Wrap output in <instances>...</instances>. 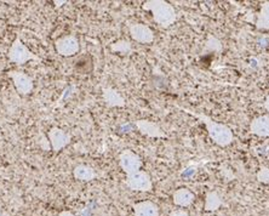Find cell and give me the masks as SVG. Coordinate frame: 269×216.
I'll return each mask as SVG.
<instances>
[{
	"instance_id": "7a4b0ae2",
	"label": "cell",
	"mask_w": 269,
	"mask_h": 216,
	"mask_svg": "<svg viewBox=\"0 0 269 216\" xmlns=\"http://www.w3.org/2000/svg\"><path fill=\"white\" fill-rule=\"evenodd\" d=\"M142 8L143 10L150 11L155 23H158L163 28L170 27L177 20L175 8L165 0H149L144 3Z\"/></svg>"
},
{
	"instance_id": "7402d4cb",
	"label": "cell",
	"mask_w": 269,
	"mask_h": 216,
	"mask_svg": "<svg viewBox=\"0 0 269 216\" xmlns=\"http://www.w3.org/2000/svg\"><path fill=\"white\" fill-rule=\"evenodd\" d=\"M59 216H75L72 211H68V210H63V211H61Z\"/></svg>"
},
{
	"instance_id": "603a6c76",
	"label": "cell",
	"mask_w": 269,
	"mask_h": 216,
	"mask_svg": "<svg viewBox=\"0 0 269 216\" xmlns=\"http://www.w3.org/2000/svg\"><path fill=\"white\" fill-rule=\"evenodd\" d=\"M263 107H264L265 110H267V112L269 113V95L267 96V98H265L264 103H263Z\"/></svg>"
},
{
	"instance_id": "ac0fdd59",
	"label": "cell",
	"mask_w": 269,
	"mask_h": 216,
	"mask_svg": "<svg viewBox=\"0 0 269 216\" xmlns=\"http://www.w3.org/2000/svg\"><path fill=\"white\" fill-rule=\"evenodd\" d=\"M111 50L113 52H118V54L126 55L132 51V45L127 40H118V42L111 44Z\"/></svg>"
},
{
	"instance_id": "4fadbf2b",
	"label": "cell",
	"mask_w": 269,
	"mask_h": 216,
	"mask_svg": "<svg viewBox=\"0 0 269 216\" xmlns=\"http://www.w3.org/2000/svg\"><path fill=\"white\" fill-rule=\"evenodd\" d=\"M172 200L175 205L181 206V208H186V206L192 205L193 202L195 200V195L192 191H189V189L179 188L173 193Z\"/></svg>"
},
{
	"instance_id": "2e32d148",
	"label": "cell",
	"mask_w": 269,
	"mask_h": 216,
	"mask_svg": "<svg viewBox=\"0 0 269 216\" xmlns=\"http://www.w3.org/2000/svg\"><path fill=\"white\" fill-rule=\"evenodd\" d=\"M223 204V199H222L221 194L216 191L207 192L206 198H205V210L206 211H216L218 210Z\"/></svg>"
},
{
	"instance_id": "3957f363",
	"label": "cell",
	"mask_w": 269,
	"mask_h": 216,
	"mask_svg": "<svg viewBox=\"0 0 269 216\" xmlns=\"http://www.w3.org/2000/svg\"><path fill=\"white\" fill-rule=\"evenodd\" d=\"M8 58L10 62L15 63V65H25V63L30 62V61H37V62H42V58L37 56L34 52H32L27 46L23 44L21 38L17 36L11 44L10 49L8 52Z\"/></svg>"
},
{
	"instance_id": "ba28073f",
	"label": "cell",
	"mask_w": 269,
	"mask_h": 216,
	"mask_svg": "<svg viewBox=\"0 0 269 216\" xmlns=\"http://www.w3.org/2000/svg\"><path fill=\"white\" fill-rule=\"evenodd\" d=\"M48 137H49V142H50V146H51V150H53L54 152L62 151L63 148L67 147V146L71 144V140H72L71 134L66 133L65 130L60 129V128H57V127L51 128L48 134Z\"/></svg>"
},
{
	"instance_id": "5b68a950",
	"label": "cell",
	"mask_w": 269,
	"mask_h": 216,
	"mask_svg": "<svg viewBox=\"0 0 269 216\" xmlns=\"http://www.w3.org/2000/svg\"><path fill=\"white\" fill-rule=\"evenodd\" d=\"M125 183L127 188L136 192H150L153 188V182L146 171L140 170L137 173L126 176Z\"/></svg>"
},
{
	"instance_id": "5bb4252c",
	"label": "cell",
	"mask_w": 269,
	"mask_h": 216,
	"mask_svg": "<svg viewBox=\"0 0 269 216\" xmlns=\"http://www.w3.org/2000/svg\"><path fill=\"white\" fill-rule=\"evenodd\" d=\"M135 216H159V208L154 202L143 200L134 204Z\"/></svg>"
},
{
	"instance_id": "44dd1931",
	"label": "cell",
	"mask_w": 269,
	"mask_h": 216,
	"mask_svg": "<svg viewBox=\"0 0 269 216\" xmlns=\"http://www.w3.org/2000/svg\"><path fill=\"white\" fill-rule=\"evenodd\" d=\"M169 216H190V215L188 214L186 210L178 209V210H173V211Z\"/></svg>"
},
{
	"instance_id": "cb8c5ba5",
	"label": "cell",
	"mask_w": 269,
	"mask_h": 216,
	"mask_svg": "<svg viewBox=\"0 0 269 216\" xmlns=\"http://www.w3.org/2000/svg\"><path fill=\"white\" fill-rule=\"evenodd\" d=\"M67 2H55V4H56V7H62L63 4H66Z\"/></svg>"
},
{
	"instance_id": "52a82bcc",
	"label": "cell",
	"mask_w": 269,
	"mask_h": 216,
	"mask_svg": "<svg viewBox=\"0 0 269 216\" xmlns=\"http://www.w3.org/2000/svg\"><path fill=\"white\" fill-rule=\"evenodd\" d=\"M8 75L13 79L14 86L20 95L27 96L32 94L34 90V83L30 75L20 71H10L8 72Z\"/></svg>"
},
{
	"instance_id": "9c48e42d",
	"label": "cell",
	"mask_w": 269,
	"mask_h": 216,
	"mask_svg": "<svg viewBox=\"0 0 269 216\" xmlns=\"http://www.w3.org/2000/svg\"><path fill=\"white\" fill-rule=\"evenodd\" d=\"M129 32L132 39L137 43L149 44L154 40V32L142 23H129Z\"/></svg>"
},
{
	"instance_id": "277c9868",
	"label": "cell",
	"mask_w": 269,
	"mask_h": 216,
	"mask_svg": "<svg viewBox=\"0 0 269 216\" xmlns=\"http://www.w3.org/2000/svg\"><path fill=\"white\" fill-rule=\"evenodd\" d=\"M119 165L121 170L126 174V176L137 173L142 168V160L140 156L131 150H124L119 154Z\"/></svg>"
},
{
	"instance_id": "7c38bea8",
	"label": "cell",
	"mask_w": 269,
	"mask_h": 216,
	"mask_svg": "<svg viewBox=\"0 0 269 216\" xmlns=\"http://www.w3.org/2000/svg\"><path fill=\"white\" fill-rule=\"evenodd\" d=\"M250 133L259 137H269V116L256 117L250 124Z\"/></svg>"
},
{
	"instance_id": "9a60e30c",
	"label": "cell",
	"mask_w": 269,
	"mask_h": 216,
	"mask_svg": "<svg viewBox=\"0 0 269 216\" xmlns=\"http://www.w3.org/2000/svg\"><path fill=\"white\" fill-rule=\"evenodd\" d=\"M73 176L74 179H77L78 181L89 182V181L96 179L97 174L92 166L86 164H79L73 169Z\"/></svg>"
},
{
	"instance_id": "8992f818",
	"label": "cell",
	"mask_w": 269,
	"mask_h": 216,
	"mask_svg": "<svg viewBox=\"0 0 269 216\" xmlns=\"http://www.w3.org/2000/svg\"><path fill=\"white\" fill-rule=\"evenodd\" d=\"M55 49L56 52L63 57H71L77 55L80 50V44L78 38L71 34V36L61 37L55 42Z\"/></svg>"
},
{
	"instance_id": "30bf717a",
	"label": "cell",
	"mask_w": 269,
	"mask_h": 216,
	"mask_svg": "<svg viewBox=\"0 0 269 216\" xmlns=\"http://www.w3.org/2000/svg\"><path fill=\"white\" fill-rule=\"evenodd\" d=\"M135 127L144 136L152 137V139H160L165 137L164 131L159 127L157 123L147 121V119H138L135 122Z\"/></svg>"
},
{
	"instance_id": "d6986e66",
	"label": "cell",
	"mask_w": 269,
	"mask_h": 216,
	"mask_svg": "<svg viewBox=\"0 0 269 216\" xmlns=\"http://www.w3.org/2000/svg\"><path fill=\"white\" fill-rule=\"evenodd\" d=\"M204 52H221L222 51V43L221 40L217 39L216 37L213 36H210L209 39H207L206 44H205V48L204 50H202Z\"/></svg>"
},
{
	"instance_id": "8fae6325",
	"label": "cell",
	"mask_w": 269,
	"mask_h": 216,
	"mask_svg": "<svg viewBox=\"0 0 269 216\" xmlns=\"http://www.w3.org/2000/svg\"><path fill=\"white\" fill-rule=\"evenodd\" d=\"M102 98L108 107H124L126 104L125 98L117 89L112 86H107L102 89Z\"/></svg>"
},
{
	"instance_id": "6da1fadb",
	"label": "cell",
	"mask_w": 269,
	"mask_h": 216,
	"mask_svg": "<svg viewBox=\"0 0 269 216\" xmlns=\"http://www.w3.org/2000/svg\"><path fill=\"white\" fill-rule=\"evenodd\" d=\"M187 112L195 116L196 118H199L202 123H204L205 127H206L207 129V134H209L210 139L212 140L215 144L221 146V147H227V146L232 144L234 140V135L233 131L230 130L229 127L212 121L210 117L202 115V113H196L193 112V111H187Z\"/></svg>"
},
{
	"instance_id": "ffe728a7",
	"label": "cell",
	"mask_w": 269,
	"mask_h": 216,
	"mask_svg": "<svg viewBox=\"0 0 269 216\" xmlns=\"http://www.w3.org/2000/svg\"><path fill=\"white\" fill-rule=\"evenodd\" d=\"M257 180L262 183H269V168L261 166V169L257 173Z\"/></svg>"
},
{
	"instance_id": "e0dca14e",
	"label": "cell",
	"mask_w": 269,
	"mask_h": 216,
	"mask_svg": "<svg viewBox=\"0 0 269 216\" xmlns=\"http://www.w3.org/2000/svg\"><path fill=\"white\" fill-rule=\"evenodd\" d=\"M256 27L261 31H269V2L262 4L261 11L257 15Z\"/></svg>"
}]
</instances>
